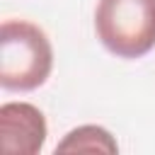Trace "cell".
Here are the masks:
<instances>
[{"instance_id":"cell-1","label":"cell","mask_w":155,"mask_h":155,"mask_svg":"<svg viewBox=\"0 0 155 155\" xmlns=\"http://www.w3.org/2000/svg\"><path fill=\"white\" fill-rule=\"evenodd\" d=\"M53 70V46L41 27L5 19L0 27V85L10 92L41 87Z\"/></svg>"},{"instance_id":"cell-2","label":"cell","mask_w":155,"mask_h":155,"mask_svg":"<svg viewBox=\"0 0 155 155\" xmlns=\"http://www.w3.org/2000/svg\"><path fill=\"white\" fill-rule=\"evenodd\" d=\"M94 31L111 56L143 58L155 48V0H99Z\"/></svg>"},{"instance_id":"cell-3","label":"cell","mask_w":155,"mask_h":155,"mask_svg":"<svg viewBox=\"0 0 155 155\" xmlns=\"http://www.w3.org/2000/svg\"><path fill=\"white\" fill-rule=\"evenodd\" d=\"M48 136L44 111L29 102L0 107V148L5 155H36Z\"/></svg>"},{"instance_id":"cell-4","label":"cell","mask_w":155,"mask_h":155,"mask_svg":"<svg viewBox=\"0 0 155 155\" xmlns=\"http://www.w3.org/2000/svg\"><path fill=\"white\" fill-rule=\"evenodd\" d=\"M56 153H119L116 138L104 128L94 124L78 126L63 136V140L56 145Z\"/></svg>"}]
</instances>
